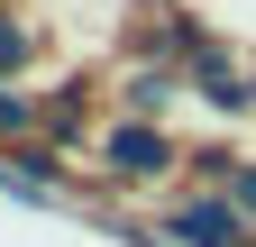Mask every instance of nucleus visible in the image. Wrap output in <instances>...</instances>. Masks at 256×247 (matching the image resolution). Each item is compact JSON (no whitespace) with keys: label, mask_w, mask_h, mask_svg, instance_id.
Masks as SVG:
<instances>
[{"label":"nucleus","mask_w":256,"mask_h":247,"mask_svg":"<svg viewBox=\"0 0 256 247\" xmlns=\"http://www.w3.org/2000/svg\"><path fill=\"white\" fill-rule=\"evenodd\" d=\"M165 165H174V138H165V128H146V119H119V128H110V174L156 183Z\"/></svg>","instance_id":"obj_1"},{"label":"nucleus","mask_w":256,"mask_h":247,"mask_svg":"<svg viewBox=\"0 0 256 247\" xmlns=\"http://www.w3.org/2000/svg\"><path fill=\"white\" fill-rule=\"evenodd\" d=\"M183 247H247V229H238V202H192V210H174L165 220Z\"/></svg>","instance_id":"obj_2"},{"label":"nucleus","mask_w":256,"mask_h":247,"mask_svg":"<svg viewBox=\"0 0 256 247\" xmlns=\"http://www.w3.org/2000/svg\"><path fill=\"white\" fill-rule=\"evenodd\" d=\"M202 101H220V110H247L256 92H247V74H238V64H202Z\"/></svg>","instance_id":"obj_3"},{"label":"nucleus","mask_w":256,"mask_h":247,"mask_svg":"<svg viewBox=\"0 0 256 247\" xmlns=\"http://www.w3.org/2000/svg\"><path fill=\"white\" fill-rule=\"evenodd\" d=\"M165 92H174V74H138V82H128V110H138V119L165 110Z\"/></svg>","instance_id":"obj_4"},{"label":"nucleus","mask_w":256,"mask_h":247,"mask_svg":"<svg viewBox=\"0 0 256 247\" xmlns=\"http://www.w3.org/2000/svg\"><path fill=\"white\" fill-rule=\"evenodd\" d=\"M28 64V28H10V18H0V74H18Z\"/></svg>","instance_id":"obj_5"},{"label":"nucleus","mask_w":256,"mask_h":247,"mask_svg":"<svg viewBox=\"0 0 256 247\" xmlns=\"http://www.w3.org/2000/svg\"><path fill=\"white\" fill-rule=\"evenodd\" d=\"M18 128H28V101H18L10 82H0V138H18Z\"/></svg>","instance_id":"obj_6"},{"label":"nucleus","mask_w":256,"mask_h":247,"mask_svg":"<svg viewBox=\"0 0 256 247\" xmlns=\"http://www.w3.org/2000/svg\"><path fill=\"white\" fill-rule=\"evenodd\" d=\"M229 202H238V210H256V165H229Z\"/></svg>","instance_id":"obj_7"}]
</instances>
